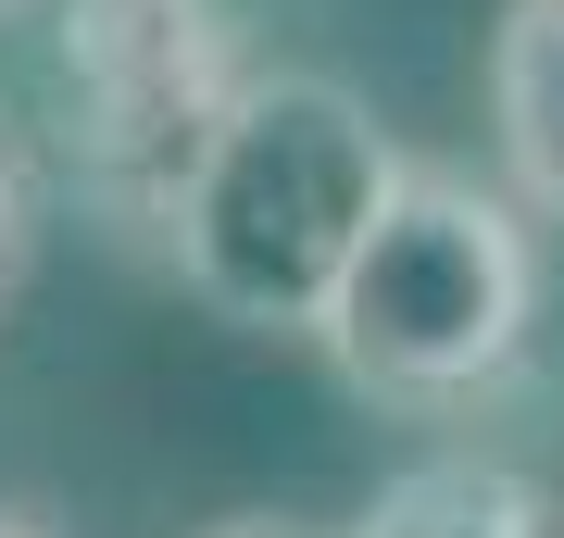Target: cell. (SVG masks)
I'll use <instances>...</instances> for the list:
<instances>
[{
  "instance_id": "cell-1",
  "label": "cell",
  "mask_w": 564,
  "mask_h": 538,
  "mask_svg": "<svg viewBox=\"0 0 564 538\" xmlns=\"http://www.w3.org/2000/svg\"><path fill=\"white\" fill-rule=\"evenodd\" d=\"M402 188V151L339 76H251L188 125L163 239L202 314L251 326V339H314L339 300L351 239L377 226V200Z\"/></svg>"
},
{
  "instance_id": "cell-2",
  "label": "cell",
  "mask_w": 564,
  "mask_h": 538,
  "mask_svg": "<svg viewBox=\"0 0 564 538\" xmlns=\"http://www.w3.org/2000/svg\"><path fill=\"white\" fill-rule=\"evenodd\" d=\"M527 326H540V251H527L514 200H489L452 163H402V188L339 263L314 351L389 414H452L514 376Z\"/></svg>"
},
{
  "instance_id": "cell-3",
  "label": "cell",
  "mask_w": 564,
  "mask_h": 538,
  "mask_svg": "<svg viewBox=\"0 0 564 538\" xmlns=\"http://www.w3.org/2000/svg\"><path fill=\"white\" fill-rule=\"evenodd\" d=\"M489 139L502 176L564 213V0H502V39H489Z\"/></svg>"
},
{
  "instance_id": "cell-4",
  "label": "cell",
  "mask_w": 564,
  "mask_h": 538,
  "mask_svg": "<svg viewBox=\"0 0 564 538\" xmlns=\"http://www.w3.org/2000/svg\"><path fill=\"white\" fill-rule=\"evenodd\" d=\"M351 538H564V501L527 476V463L440 451V463H414V476H389Z\"/></svg>"
},
{
  "instance_id": "cell-5",
  "label": "cell",
  "mask_w": 564,
  "mask_h": 538,
  "mask_svg": "<svg viewBox=\"0 0 564 538\" xmlns=\"http://www.w3.org/2000/svg\"><path fill=\"white\" fill-rule=\"evenodd\" d=\"M13 276H25V176L0 151V300H13Z\"/></svg>"
},
{
  "instance_id": "cell-6",
  "label": "cell",
  "mask_w": 564,
  "mask_h": 538,
  "mask_svg": "<svg viewBox=\"0 0 564 538\" xmlns=\"http://www.w3.org/2000/svg\"><path fill=\"white\" fill-rule=\"evenodd\" d=\"M202 538H326V526H289V514H226V526H202Z\"/></svg>"
},
{
  "instance_id": "cell-7",
  "label": "cell",
  "mask_w": 564,
  "mask_h": 538,
  "mask_svg": "<svg viewBox=\"0 0 564 538\" xmlns=\"http://www.w3.org/2000/svg\"><path fill=\"white\" fill-rule=\"evenodd\" d=\"M0 538H63L51 514H13V501H0Z\"/></svg>"
},
{
  "instance_id": "cell-8",
  "label": "cell",
  "mask_w": 564,
  "mask_h": 538,
  "mask_svg": "<svg viewBox=\"0 0 564 538\" xmlns=\"http://www.w3.org/2000/svg\"><path fill=\"white\" fill-rule=\"evenodd\" d=\"M0 13H13V0H0Z\"/></svg>"
}]
</instances>
